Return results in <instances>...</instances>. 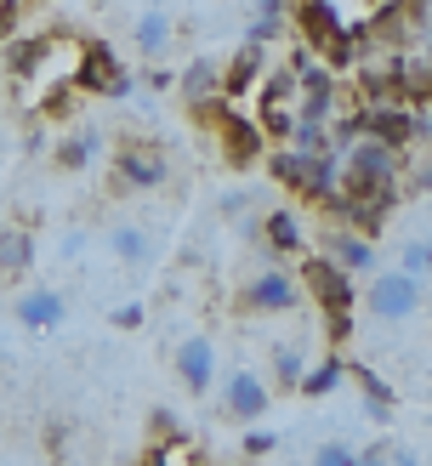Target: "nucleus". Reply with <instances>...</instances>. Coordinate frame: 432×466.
<instances>
[{
    "mask_svg": "<svg viewBox=\"0 0 432 466\" xmlns=\"http://www.w3.org/2000/svg\"><path fill=\"white\" fill-rule=\"evenodd\" d=\"M302 290H307V301H318V313L325 319H353V308H358V290H353V273L347 268H336L325 250H313L307 262H302Z\"/></svg>",
    "mask_w": 432,
    "mask_h": 466,
    "instance_id": "nucleus-5",
    "label": "nucleus"
},
{
    "mask_svg": "<svg viewBox=\"0 0 432 466\" xmlns=\"http://www.w3.org/2000/svg\"><path fill=\"white\" fill-rule=\"evenodd\" d=\"M17 0H0V40H12V29H17Z\"/></svg>",
    "mask_w": 432,
    "mask_h": 466,
    "instance_id": "nucleus-31",
    "label": "nucleus"
},
{
    "mask_svg": "<svg viewBox=\"0 0 432 466\" xmlns=\"http://www.w3.org/2000/svg\"><path fill=\"white\" fill-rule=\"evenodd\" d=\"M313 250H325L330 262L347 268V273H370V268H376V239H370V233H358V228H347V222H341V228H325V233L313 239Z\"/></svg>",
    "mask_w": 432,
    "mask_h": 466,
    "instance_id": "nucleus-9",
    "label": "nucleus"
},
{
    "mask_svg": "<svg viewBox=\"0 0 432 466\" xmlns=\"http://www.w3.org/2000/svg\"><path fill=\"white\" fill-rule=\"evenodd\" d=\"M427 461H432V450H427Z\"/></svg>",
    "mask_w": 432,
    "mask_h": 466,
    "instance_id": "nucleus-35",
    "label": "nucleus"
},
{
    "mask_svg": "<svg viewBox=\"0 0 432 466\" xmlns=\"http://www.w3.org/2000/svg\"><path fill=\"white\" fill-rule=\"evenodd\" d=\"M267 171H273V182H279V188H302L307 154H296V148L285 143V148H273V154H267Z\"/></svg>",
    "mask_w": 432,
    "mask_h": 466,
    "instance_id": "nucleus-25",
    "label": "nucleus"
},
{
    "mask_svg": "<svg viewBox=\"0 0 432 466\" xmlns=\"http://www.w3.org/2000/svg\"><path fill=\"white\" fill-rule=\"evenodd\" d=\"M171 40H176V23H171L166 6L136 12V23H131V46H136V57H143V63H159V57L171 52Z\"/></svg>",
    "mask_w": 432,
    "mask_h": 466,
    "instance_id": "nucleus-13",
    "label": "nucleus"
},
{
    "mask_svg": "<svg viewBox=\"0 0 432 466\" xmlns=\"http://www.w3.org/2000/svg\"><path fill=\"white\" fill-rule=\"evenodd\" d=\"M296 29L313 52H325V63H353L358 57V40H353V23L336 12V0H296Z\"/></svg>",
    "mask_w": 432,
    "mask_h": 466,
    "instance_id": "nucleus-4",
    "label": "nucleus"
},
{
    "mask_svg": "<svg viewBox=\"0 0 432 466\" xmlns=\"http://www.w3.org/2000/svg\"><path fill=\"white\" fill-rule=\"evenodd\" d=\"M302 301H307V290H302V279H296V273H285V268H256L234 290V313H245V319H285V313L302 308Z\"/></svg>",
    "mask_w": 432,
    "mask_h": 466,
    "instance_id": "nucleus-2",
    "label": "nucleus"
},
{
    "mask_svg": "<svg viewBox=\"0 0 432 466\" xmlns=\"http://www.w3.org/2000/svg\"><path fill=\"white\" fill-rule=\"evenodd\" d=\"M171 364H176V381L188 387L194 399H205V392L216 387V347H211V336H188V341H176Z\"/></svg>",
    "mask_w": 432,
    "mask_h": 466,
    "instance_id": "nucleus-10",
    "label": "nucleus"
},
{
    "mask_svg": "<svg viewBox=\"0 0 432 466\" xmlns=\"http://www.w3.org/2000/svg\"><path fill=\"white\" fill-rule=\"evenodd\" d=\"M256 126L267 143H290L296 137V108L290 103H256Z\"/></svg>",
    "mask_w": 432,
    "mask_h": 466,
    "instance_id": "nucleus-24",
    "label": "nucleus"
},
{
    "mask_svg": "<svg viewBox=\"0 0 432 466\" xmlns=\"http://www.w3.org/2000/svg\"><path fill=\"white\" fill-rule=\"evenodd\" d=\"M341 376H347L341 353H318V364H307V370H302L296 392H307V399H325V392H336V387H341Z\"/></svg>",
    "mask_w": 432,
    "mask_h": 466,
    "instance_id": "nucleus-22",
    "label": "nucleus"
},
{
    "mask_svg": "<svg viewBox=\"0 0 432 466\" xmlns=\"http://www.w3.org/2000/svg\"><path fill=\"white\" fill-rule=\"evenodd\" d=\"M290 6H296V0H256L262 17H290Z\"/></svg>",
    "mask_w": 432,
    "mask_h": 466,
    "instance_id": "nucleus-32",
    "label": "nucleus"
},
{
    "mask_svg": "<svg viewBox=\"0 0 432 466\" xmlns=\"http://www.w3.org/2000/svg\"><path fill=\"white\" fill-rule=\"evenodd\" d=\"M75 86L80 91H97V97H126L131 91V75L120 68V57L108 46H80L75 57Z\"/></svg>",
    "mask_w": 432,
    "mask_h": 466,
    "instance_id": "nucleus-7",
    "label": "nucleus"
},
{
    "mask_svg": "<svg viewBox=\"0 0 432 466\" xmlns=\"http://www.w3.org/2000/svg\"><path fill=\"white\" fill-rule=\"evenodd\" d=\"M273 410V387H267V376H256V370H227V381H222V415L227 421H262V415Z\"/></svg>",
    "mask_w": 432,
    "mask_h": 466,
    "instance_id": "nucleus-6",
    "label": "nucleus"
},
{
    "mask_svg": "<svg viewBox=\"0 0 432 466\" xmlns=\"http://www.w3.org/2000/svg\"><path fill=\"white\" fill-rule=\"evenodd\" d=\"M279 35H285V17H262V12H256V23L245 29V40H256V46H273Z\"/></svg>",
    "mask_w": 432,
    "mask_h": 466,
    "instance_id": "nucleus-29",
    "label": "nucleus"
},
{
    "mask_svg": "<svg viewBox=\"0 0 432 466\" xmlns=\"http://www.w3.org/2000/svg\"><path fill=\"white\" fill-rule=\"evenodd\" d=\"M97 154H103V131L80 126L75 137H63V143H57V154H52V159H57V171H85Z\"/></svg>",
    "mask_w": 432,
    "mask_h": 466,
    "instance_id": "nucleus-21",
    "label": "nucleus"
},
{
    "mask_svg": "<svg viewBox=\"0 0 432 466\" xmlns=\"http://www.w3.org/2000/svg\"><path fill=\"white\" fill-rule=\"evenodd\" d=\"M262 239H267V250H273V256H302V250H307L302 217H296V211H285V205L262 217Z\"/></svg>",
    "mask_w": 432,
    "mask_h": 466,
    "instance_id": "nucleus-16",
    "label": "nucleus"
},
{
    "mask_svg": "<svg viewBox=\"0 0 432 466\" xmlns=\"http://www.w3.org/2000/svg\"><path fill=\"white\" fill-rule=\"evenodd\" d=\"M313 466H358V450H347V444H318L313 450Z\"/></svg>",
    "mask_w": 432,
    "mask_h": 466,
    "instance_id": "nucleus-28",
    "label": "nucleus"
},
{
    "mask_svg": "<svg viewBox=\"0 0 432 466\" xmlns=\"http://www.w3.org/2000/svg\"><path fill=\"white\" fill-rule=\"evenodd\" d=\"M398 268L416 273L421 285H427V279H432V239H404L398 245Z\"/></svg>",
    "mask_w": 432,
    "mask_h": 466,
    "instance_id": "nucleus-26",
    "label": "nucleus"
},
{
    "mask_svg": "<svg viewBox=\"0 0 432 466\" xmlns=\"http://www.w3.org/2000/svg\"><path fill=\"white\" fill-rule=\"evenodd\" d=\"M108 250H114L120 268H148L154 262V233L136 228V222H114L108 228Z\"/></svg>",
    "mask_w": 432,
    "mask_h": 466,
    "instance_id": "nucleus-15",
    "label": "nucleus"
},
{
    "mask_svg": "<svg viewBox=\"0 0 432 466\" xmlns=\"http://www.w3.org/2000/svg\"><path fill=\"white\" fill-rule=\"evenodd\" d=\"M239 450H245L250 461H267L273 450H279V432H262V427H256V432H245V444H239Z\"/></svg>",
    "mask_w": 432,
    "mask_h": 466,
    "instance_id": "nucleus-27",
    "label": "nucleus"
},
{
    "mask_svg": "<svg viewBox=\"0 0 432 466\" xmlns=\"http://www.w3.org/2000/svg\"><path fill=\"white\" fill-rule=\"evenodd\" d=\"M409 194H432V154L421 159L416 171H409Z\"/></svg>",
    "mask_w": 432,
    "mask_h": 466,
    "instance_id": "nucleus-30",
    "label": "nucleus"
},
{
    "mask_svg": "<svg viewBox=\"0 0 432 466\" xmlns=\"http://www.w3.org/2000/svg\"><path fill=\"white\" fill-rule=\"evenodd\" d=\"M341 166L358 171V177H398L404 148H393V143H381V137H364V131H358V143L341 148Z\"/></svg>",
    "mask_w": 432,
    "mask_h": 466,
    "instance_id": "nucleus-12",
    "label": "nucleus"
},
{
    "mask_svg": "<svg viewBox=\"0 0 432 466\" xmlns=\"http://www.w3.org/2000/svg\"><path fill=\"white\" fill-rule=\"evenodd\" d=\"M216 143H222V159H227V171H245V166H256L262 148H267V137L256 120H245V114L227 108L222 120H216Z\"/></svg>",
    "mask_w": 432,
    "mask_h": 466,
    "instance_id": "nucleus-8",
    "label": "nucleus"
},
{
    "mask_svg": "<svg viewBox=\"0 0 432 466\" xmlns=\"http://www.w3.org/2000/svg\"><path fill=\"white\" fill-rule=\"evenodd\" d=\"M336 114V75L330 63H302V86H296V120H325Z\"/></svg>",
    "mask_w": 432,
    "mask_h": 466,
    "instance_id": "nucleus-11",
    "label": "nucleus"
},
{
    "mask_svg": "<svg viewBox=\"0 0 432 466\" xmlns=\"http://www.w3.org/2000/svg\"><path fill=\"white\" fill-rule=\"evenodd\" d=\"M267 359H273V387L296 392V381H302V370H307V353H302L296 341H273V347H267Z\"/></svg>",
    "mask_w": 432,
    "mask_h": 466,
    "instance_id": "nucleus-23",
    "label": "nucleus"
},
{
    "mask_svg": "<svg viewBox=\"0 0 432 466\" xmlns=\"http://www.w3.org/2000/svg\"><path fill=\"white\" fill-rule=\"evenodd\" d=\"M347 376H353V387H358V399H364V410L376 415V421H393V387H387L370 364H347Z\"/></svg>",
    "mask_w": 432,
    "mask_h": 466,
    "instance_id": "nucleus-20",
    "label": "nucleus"
},
{
    "mask_svg": "<svg viewBox=\"0 0 432 466\" xmlns=\"http://www.w3.org/2000/svg\"><path fill=\"white\" fill-rule=\"evenodd\" d=\"M35 228H23V222H6L0 228V273H29L35 268Z\"/></svg>",
    "mask_w": 432,
    "mask_h": 466,
    "instance_id": "nucleus-18",
    "label": "nucleus"
},
{
    "mask_svg": "<svg viewBox=\"0 0 432 466\" xmlns=\"http://www.w3.org/2000/svg\"><path fill=\"white\" fill-rule=\"evenodd\" d=\"M114 324H120V330H136V324H143V308H120V313H114Z\"/></svg>",
    "mask_w": 432,
    "mask_h": 466,
    "instance_id": "nucleus-33",
    "label": "nucleus"
},
{
    "mask_svg": "<svg viewBox=\"0 0 432 466\" xmlns=\"http://www.w3.org/2000/svg\"><path fill=\"white\" fill-rule=\"evenodd\" d=\"M267 75V46H256V40H245L234 57H227V68H222V97H245L250 86H256Z\"/></svg>",
    "mask_w": 432,
    "mask_h": 466,
    "instance_id": "nucleus-14",
    "label": "nucleus"
},
{
    "mask_svg": "<svg viewBox=\"0 0 432 466\" xmlns=\"http://www.w3.org/2000/svg\"><path fill=\"white\" fill-rule=\"evenodd\" d=\"M427 308V290L416 273L404 268H370V285H364V313L381 324H409Z\"/></svg>",
    "mask_w": 432,
    "mask_h": 466,
    "instance_id": "nucleus-3",
    "label": "nucleus"
},
{
    "mask_svg": "<svg viewBox=\"0 0 432 466\" xmlns=\"http://www.w3.org/2000/svg\"><path fill=\"white\" fill-rule=\"evenodd\" d=\"M17 324H29V330H57L63 324V290H29L17 301Z\"/></svg>",
    "mask_w": 432,
    "mask_h": 466,
    "instance_id": "nucleus-19",
    "label": "nucleus"
},
{
    "mask_svg": "<svg viewBox=\"0 0 432 466\" xmlns=\"http://www.w3.org/2000/svg\"><path fill=\"white\" fill-rule=\"evenodd\" d=\"M166 177H171V159L159 143H148V137H126L108 159V188L114 194H154V188H166Z\"/></svg>",
    "mask_w": 432,
    "mask_h": 466,
    "instance_id": "nucleus-1",
    "label": "nucleus"
},
{
    "mask_svg": "<svg viewBox=\"0 0 432 466\" xmlns=\"http://www.w3.org/2000/svg\"><path fill=\"white\" fill-rule=\"evenodd\" d=\"M427 68H432V46H427Z\"/></svg>",
    "mask_w": 432,
    "mask_h": 466,
    "instance_id": "nucleus-34",
    "label": "nucleus"
},
{
    "mask_svg": "<svg viewBox=\"0 0 432 466\" xmlns=\"http://www.w3.org/2000/svg\"><path fill=\"white\" fill-rule=\"evenodd\" d=\"M176 91H182V103H205V97H222V63L216 57H194L188 68H182V80H176Z\"/></svg>",
    "mask_w": 432,
    "mask_h": 466,
    "instance_id": "nucleus-17",
    "label": "nucleus"
}]
</instances>
